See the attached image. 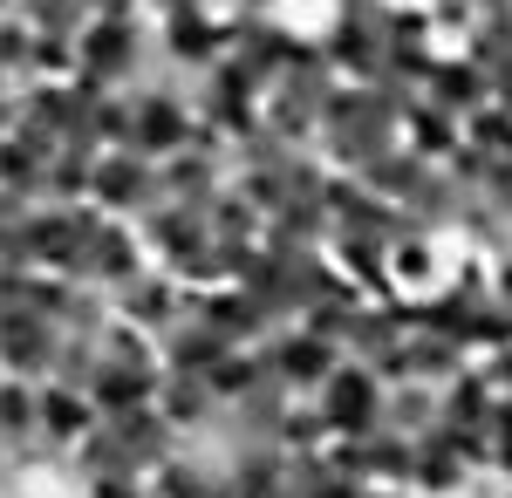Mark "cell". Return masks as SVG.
<instances>
[{
    "label": "cell",
    "instance_id": "cell-5",
    "mask_svg": "<svg viewBox=\"0 0 512 498\" xmlns=\"http://www.w3.org/2000/svg\"><path fill=\"white\" fill-rule=\"evenodd\" d=\"M96 192H103V205H137V198H144V171H137V164H103Z\"/></svg>",
    "mask_w": 512,
    "mask_h": 498
},
{
    "label": "cell",
    "instance_id": "cell-2",
    "mask_svg": "<svg viewBox=\"0 0 512 498\" xmlns=\"http://www.w3.org/2000/svg\"><path fill=\"white\" fill-rule=\"evenodd\" d=\"M267 369H274L280 389H321L328 376H335V362H342V348L321 342V335H308V328H287V335H267Z\"/></svg>",
    "mask_w": 512,
    "mask_h": 498
},
{
    "label": "cell",
    "instance_id": "cell-7",
    "mask_svg": "<svg viewBox=\"0 0 512 498\" xmlns=\"http://www.w3.org/2000/svg\"><path fill=\"white\" fill-rule=\"evenodd\" d=\"M506 498H512V492H506Z\"/></svg>",
    "mask_w": 512,
    "mask_h": 498
},
{
    "label": "cell",
    "instance_id": "cell-4",
    "mask_svg": "<svg viewBox=\"0 0 512 498\" xmlns=\"http://www.w3.org/2000/svg\"><path fill=\"white\" fill-rule=\"evenodd\" d=\"M21 444H35V383L0 376V451H21Z\"/></svg>",
    "mask_w": 512,
    "mask_h": 498
},
{
    "label": "cell",
    "instance_id": "cell-3",
    "mask_svg": "<svg viewBox=\"0 0 512 498\" xmlns=\"http://www.w3.org/2000/svg\"><path fill=\"white\" fill-rule=\"evenodd\" d=\"M96 403L82 389H62V383H35V437L48 451H76L82 437L96 430Z\"/></svg>",
    "mask_w": 512,
    "mask_h": 498
},
{
    "label": "cell",
    "instance_id": "cell-6",
    "mask_svg": "<svg viewBox=\"0 0 512 498\" xmlns=\"http://www.w3.org/2000/svg\"><path fill=\"white\" fill-rule=\"evenodd\" d=\"M383 498H403V492H383Z\"/></svg>",
    "mask_w": 512,
    "mask_h": 498
},
{
    "label": "cell",
    "instance_id": "cell-1",
    "mask_svg": "<svg viewBox=\"0 0 512 498\" xmlns=\"http://www.w3.org/2000/svg\"><path fill=\"white\" fill-rule=\"evenodd\" d=\"M315 410L328 423V437H376L383 430V383L369 376V362H335Z\"/></svg>",
    "mask_w": 512,
    "mask_h": 498
}]
</instances>
